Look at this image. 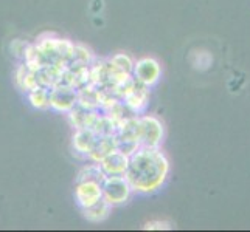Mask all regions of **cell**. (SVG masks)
<instances>
[{
	"instance_id": "obj_1",
	"label": "cell",
	"mask_w": 250,
	"mask_h": 232,
	"mask_svg": "<svg viewBox=\"0 0 250 232\" xmlns=\"http://www.w3.org/2000/svg\"><path fill=\"white\" fill-rule=\"evenodd\" d=\"M169 175V160L160 147L140 145L129 155L126 179L135 194L151 195L165 186Z\"/></svg>"
},
{
	"instance_id": "obj_2",
	"label": "cell",
	"mask_w": 250,
	"mask_h": 232,
	"mask_svg": "<svg viewBox=\"0 0 250 232\" xmlns=\"http://www.w3.org/2000/svg\"><path fill=\"white\" fill-rule=\"evenodd\" d=\"M73 47L68 39H61V37H55V36H42L36 48L39 50V53L44 59V64H53V65H68L73 54Z\"/></svg>"
},
{
	"instance_id": "obj_3",
	"label": "cell",
	"mask_w": 250,
	"mask_h": 232,
	"mask_svg": "<svg viewBox=\"0 0 250 232\" xmlns=\"http://www.w3.org/2000/svg\"><path fill=\"white\" fill-rule=\"evenodd\" d=\"M103 200H106L112 208L126 204L134 194L126 177H104L101 181Z\"/></svg>"
},
{
	"instance_id": "obj_4",
	"label": "cell",
	"mask_w": 250,
	"mask_h": 232,
	"mask_svg": "<svg viewBox=\"0 0 250 232\" xmlns=\"http://www.w3.org/2000/svg\"><path fill=\"white\" fill-rule=\"evenodd\" d=\"M165 136L163 123L154 115L139 116V138L145 147H160Z\"/></svg>"
},
{
	"instance_id": "obj_5",
	"label": "cell",
	"mask_w": 250,
	"mask_h": 232,
	"mask_svg": "<svg viewBox=\"0 0 250 232\" xmlns=\"http://www.w3.org/2000/svg\"><path fill=\"white\" fill-rule=\"evenodd\" d=\"M78 106V89L67 84H58L50 89V108L58 113H70Z\"/></svg>"
},
{
	"instance_id": "obj_6",
	"label": "cell",
	"mask_w": 250,
	"mask_h": 232,
	"mask_svg": "<svg viewBox=\"0 0 250 232\" xmlns=\"http://www.w3.org/2000/svg\"><path fill=\"white\" fill-rule=\"evenodd\" d=\"M131 74L139 84L151 89L160 81L162 65L157 59H154V57H142L139 61L134 62V68Z\"/></svg>"
},
{
	"instance_id": "obj_7",
	"label": "cell",
	"mask_w": 250,
	"mask_h": 232,
	"mask_svg": "<svg viewBox=\"0 0 250 232\" xmlns=\"http://www.w3.org/2000/svg\"><path fill=\"white\" fill-rule=\"evenodd\" d=\"M103 198L101 183L97 181H76L75 201L80 209H85Z\"/></svg>"
},
{
	"instance_id": "obj_8",
	"label": "cell",
	"mask_w": 250,
	"mask_h": 232,
	"mask_svg": "<svg viewBox=\"0 0 250 232\" xmlns=\"http://www.w3.org/2000/svg\"><path fill=\"white\" fill-rule=\"evenodd\" d=\"M127 162H129L127 155H125L120 150H114L109 155H106L98 164L103 170V174H104V177H123L126 174Z\"/></svg>"
},
{
	"instance_id": "obj_9",
	"label": "cell",
	"mask_w": 250,
	"mask_h": 232,
	"mask_svg": "<svg viewBox=\"0 0 250 232\" xmlns=\"http://www.w3.org/2000/svg\"><path fill=\"white\" fill-rule=\"evenodd\" d=\"M117 150V138L115 135H98L93 147L87 153V160L93 162H100L110 152Z\"/></svg>"
},
{
	"instance_id": "obj_10",
	"label": "cell",
	"mask_w": 250,
	"mask_h": 232,
	"mask_svg": "<svg viewBox=\"0 0 250 232\" xmlns=\"http://www.w3.org/2000/svg\"><path fill=\"white\" fill-rule=\"evenodd\" d=\"M97 133H95L92 128H76L73 136H72V145L76 153L83 155V157L87 158V153L93 147L95 141H97Z\"/></svg>"
},
{
	"instance_id": "obj_11",
	"label": "cell",
	"mask_w": 250,
	"mask_h": 232,
	"mask_svg": "<svg viewBox=\"0 0 250 232\" xmlns=\"http://www.w3.org/2000/svg\"><path fill=\"white\" fill-rule=\"evenodd\" d=\"M16 84L22 91H30L34 87L39 85V79H38V70H33L27 64H21L19 68L16 70Z\"/></svg>"
},
{
	"instance_id": "obj_12",
	"label": "cell",
	"mask_w": 250,
	"mask_h": 232,
	"mask_svg": "<svg viewBox=\"0 0 250 232\" xmlns=\"http://www.w3.org/2000/svg\"><path fill=\"white\" fill-rule=\"evenodd\" d=\"M83 212V217L90 221V223H101L109 218L110 212H112V206L106 201V200H100L95 204L89 206V208L81 209Z\"/></svg>"
},
{
	"instance_id": "obj_13",
	"label": "cell",
	"mask_w": 250,
	"mask_h": 232,
	"mask_svg": "<svg viewBox=\"0 0 250 232\" xmlns=\"http://www.w3.org/2000/svg\"><path fill=\"white\" fill-rule=\"evenodd\" d=\"M28 101L34 108H50V89L45 85H38L28 91Z\"/></svg>"
},
{
	"instance_id": "obj_14",
	"label": "cell",
	"mask_w": 250,
	"mask_h": 232,
	"mask_svg": "<svg viewBox=\"0 0 250 232\" xmlns=\"http://www.w3.org/2000/svg\"><path fill=\"white\" fill-rule=\"evenodd\" d=\"M104 179V174L100 167L98 162L90 161V164H85L81 170L78 177H76V181H97L101 183Z\"/></svg>"
},
{
	"instance_id": "obj_15",
	"label": "cell",
	"mask_w": 250,
	"mask_h": 232,
	"mask_svg": "<svg viewBox=\"0 0 250 232\" xmlns=\"http://www.w3.org/2000/svg\"><path fill=\"white\" fill-rule=\"evenodd\" d=\"M93 53L92 50L87 48L85 45H75L73 47V54L68 65L76 64V65H90L93 62Z\"/></svg>"
},
{
	"instance_id": "obj_16",
	"label": "cell",
	"mask_w": 250,
	"mask_h": 232,
	"mask_svg": "<svg viewBox=\"0 0 250 232\" xmlns=\"http://www.w3.org/2000/svg\"><path fill=\"white\" fill-rule=\"evenodd\" d=\"M109 62L117 67L118 70H122L125 73H129L131 74L132 73V68H134V59L126 54V53H117L114 56H110L109 57Z\"/></svg>"
},
{
	"instance_id": "obj_17",
	"label": "cell",
	"mask_w": 250,
	"mask_h": 232,
	"mask_svg": "<svg viewBox=\"0 0 250 232\" xmlns=\"http://www.w3.org/2000/svg\"><path fill=\"white\" fill-rule=\"evenodd\" d=\"M193 57H197V61L196 59H191V64L196 70H207L213 62V57L210 56L208 51H194Z\"/></svg>"
},
{
	"instance_id": "obj_18",
	"label": "cell",
	"mask_w": 250,
	"mask_h": 232,
	"mask_svg": "<svg viewBox=\"0 0 250 232\" xmlns=\"http://www.w3.org/2000/svg\"><path fill=\"white\" fill-rule=\"evenodd\" d=\"M172 226L169 225L168 221H162V220H154V221H148L143 226V229L146 231H168Z\"/></svg>"
},
{
	"instance_id": "obj_19",
	"label": "cell",
	"mask_w": 250,
	"mask_h": 232,
	"mask_svg": "<svg viewBox=\"0 0 250 232\" xmlns=\"http://www.w3.org/2000/svg\"><path fill=\"white\" fill-rule=\"evenodd\" d=\"M27 48H28V44H25V42L21 40V39H16V40L11 42V51L14 53L16 57H22L23 59Z\"/></svg>"
},
{
	"instance_id": "obj_20",
	"label": "cell",
	"mask_w": 250,
	"mask_h": 232,
	"mask_svg": "<svg viewBox=\"0 0 250 232\" xmlns=\"http://www.w3.org/2000/svg\"><path fill=\"white\" fill-rule=\"evenodd\" d=\"M103 6H104V3H103V0H92L90 10H92L93 14H100V11L103 10Z\"/></svg>"
}]
</instances>
